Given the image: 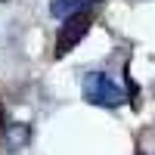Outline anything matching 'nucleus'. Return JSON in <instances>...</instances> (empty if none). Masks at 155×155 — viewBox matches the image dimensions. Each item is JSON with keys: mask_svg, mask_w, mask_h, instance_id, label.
Returning <instances> with one entry per match:
<instances>
[{"mask_svg": "<svg viewBox=\"0 0 155 155\" xmlns=\"http://www.w3.org/2000/svg\"><path fill=\"white\" fill-rule=\"evenodd\" d=\"M102 0H50V12L56 19H68L74 12H87V9H96Z\"/></svg>", "mask_w": 155, "mask_h": 155, "instance_id": "obj_3", "label": "nucleus"}, {"mask_svg": "<svg viewBox=\"0 0 155 155\" xmlns=\"http://www.w3.org/2000/svg\"><path fill=\"white\" fill-rule=\"evenodd\" d=\"M6 127H9V121H6V109H3V102H0V140L6 137Z\"/></svg>", "mask_w": 155, "mask_h": 155, "instance_id": "obj_6", "label": "nucleus"}, {"mask_svg": "<svg viewBox=\"0 0 155 155\" xmlns=\"http://www.w3.org/2000/svg\"><path fill=\"white\" fill-rule=\"evenodd\" d=\"M137 155H143V152H137Z\"/></svg>", "mask_w": 155, "mask_h": 155, "instance_id": "obj_7", "label": "nucleus"}, {"mask_svg": "<svg viewBox=\"0 0 155 155\" xmlns=\"http://www.w3.org/2000/svg\"><path fill=\"white\" fill-rule=\"evenodd\" d=\"M124 84H127V90H124V93H127V102H130L134 109H140V87H137V81H134L127 71H124Z\"/></svg>", "mask_w": 155, "mask_h": 155, "instance_id": "obj_5", "label": "nucleus"}, {"mask_svg": "<svg viewBox=\"0 0 155 155\" xmlns=\"http://www.w3.org/2000/svg\"><path fill=\"white\" fill-rule=\"evenodd\" d=\"M90 25H93V9H87V12H74V16L62 19L59 34H56V59L68 56L71 50L84 41V34L90 31Z\"/></svg>", "mask_w": 155, "mask_h": 155, "instance_id": "obj_2", "label": "nucleus"}, {"mask_svg": "<svg viewBox=\"0 0 155 155\" xmlns=\"http://www.w3.org/2000/svg\"><path fill=\"white\" fill-rule=\"evenodd\" d=\"M0 3H3V0H0Z\"/></svg>", "mask_w": 155, "mask_h": 155, "instance_id": "obj_8", "label": "nucleus"}, {"mask_svg": "<svg viewBox=\"0 0 155 155\" xmlns=\"http://www.w3.org/2000/svg\"><path fill=\"white\" fill-rule=\"evenodd\" d=\"M81 93H84V99L90 102V106H99V109H118L121 102L127 99V93L112 81L106 71H90V74H84Z\"/></svg>", "mask_w": 155, "mask_h": 155, "instance_id": "obj_1", "label": "nucleus"}, {"mask_svg": "<svg viewBox=\"0 0 155 155\" xmlns=\"http://www.w3.org/2000/svg\"><path fill=\"white\" fill-rule=\"evenodd\" d=\"M6 140H9V149L12 152H19V149H25L28 146V140H31V127L28 124H12V127H6Z\"/></svg>", "mask_w": 155, "mask_h": 155, "instance_id": "obj_4", "label": "nucleus"}]
</instances>
